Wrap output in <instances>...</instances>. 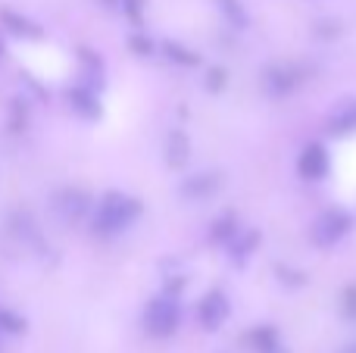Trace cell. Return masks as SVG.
I'll use <instances>...</instances> for the list:
<instances>
[{
	"label": "cell",
	"mask_w": 356,
	"mask_h": 353,
	"mask_svg": "<svg viewBox=\"0 0 356 353\" xmlns=\"http://www.w3.org/2000/svg\"><path fill=\"white\" fill-rule=\"evenodd\" d=\"M253 344H257V350H259V353H272V350L278 347L275 331L266 329V325H263V329H257V331H253Z\"/></svg>",
	"instance_id": "obj_19"
},
{
	"label": "cell",
	"mask_w": 356,
	"mask_h": 353,
	"mask_svg": "<svg viewBox=\"0 0 356 353\" xmlns=\"http://www.w3.org/2000/svg\"><path fill=\"white\" fill-rule=\"evenodd\" d=\"M207 88L209 91H222L225 88V69H209V75H207Z\"/></svg>",
	"instance_id": "obj_22"
},
{
	"label": "cell",
	"mask_w": 356,
	"mask_h": 353,
	"mask_svg": "<svg viewBox=\"0 0 356 353\" xmlns=\"http://www.w3.org/2000/svg\"><path fill=\"white\" fill-rule=\"evenodd\" d=\"M66 100H69V106H72L79 116H85V119H97L100 113H104L100 97H97V88L85 85V81H81V85H75V88H69Z\"/></svg>",
	"instance_id": "obj_7"
},
{
	"label": "cell",
	"mask_w": 356,
	"mask_h": 353,
	"mask_svg": "<svg viewBox=\"0 0 356 353\" xmlns=\"http://www.w3.org/2000/svg\"><path fill=\"white\" fill-rule=\"evenodd\" d=\"M188 154H191V141L181 129H172L166 138V163L172 169H181L188 163Z\"/></svg>",
	"instance_id": "obj_11"
},
{
	"label": "cell",
	"mask_w": 356,
	"mask_h": 353,
	"mask_svg": "<svg viewBox=\"0 0 356 353\" xmlns=\"http://www.w3.org/2000/svg\"><path fill=\"white\" fill-rule=\"evenodd\" d=\"M129 47L135 50L138 56H154V50H156V44L150 41L147 35H144V31H135V35L129 38Z\"/></svg>",
	"instance_id": "obj_20"
},
{
	"label": "cell",
	"mask_w": 356,
	"mask_h": 353,
	"mask_svg": "<svg viewBox=\"0 0 356 353\" xmlns=\"http://www.w3.org/2000/svg\"><path fill=\"white\" fill-rule=\"evenodd\" d=\"M238 216L234 213H225V216H219L213 222V229H209V241L213 244H228L234 235H238Z\"/></svg>",
	"instance_id": "obj_15"
},
{
	"label": "cell",
	"mask_w": 356,
	"mask_h": 353,
	"mask_svg": "<svg viewBox=\"0 0 356 353\" xmlns=\"http://www.w3.org/2000/svg\"><path fill=\"white\" fill-rule=\"evenodd\" d=\"M328 169H332V156H328L325 144L319 141H309L297 156V172L307 181H322L328 175Z\"/></svg>",
	"instance_id": "obj_4"
},
{
	"label": "cell",
	"mask_w": 356,
	"mask_h": 353,
	"mask_svg": "<svg viewBox=\"0 0 356 353\" xmlns=\"http://www.w3.org/2000/svg\"><path fill=\"white\" fill-rule=\"evenodd\" d=\"M3 54H6V44H3V41H0V56H3Z\"/></svg>",
	"instance_id": "obj_25"
},
{
	"label": "cell",
	"mask_w": 356,
	"mask_h": 353,
	"mask_svg": "<svg viewBox=\"0 0 356 353\" xmlns=\"http://www.w3.org/2000/svg\"><path fill=\"white\" fill-rule=\"evenodd\" d=\"M0 28L10 31L16 38H25V41H41L44 38V28L38 22H31L29 16H19L16 10H0Z\"/></svg>",
	"instance_id": "obj_8"
},
{
	"label": "cell",
	"mask_w": 356,
	"mask_h": 353,
	"mask_svg": "<svg viewBox=\"0 0 356 353\" xmlns=\"http://www.w3.org/2000/svg\"><path fill=\"white\" fill-rule=\"evenodd\" d=\"M119 3H122L125 16H129L131 22L141 28V22H144V0H119Z\"/></svg>",
	"instance_id": "obj_21"
},
{
	"label": "cell",
	"mask_w": 356,
	"mask_h": 353,
	"mask_svg": "<svg viewBox=\"0 0 356 353\" xmlns=\"http://www.w3.org/2000/svg\"><path fill=\"white\" fill-rule=\"evenodd\" d=\"M338 353H356V344H347V347H341Z\"/></svg>",
	"instance_id": "obj_24"
},
{
	"label": "cell",
	"mask_w": 356,
	"mask_h": 353,
	"mask_svg": "<svg viewBox=\"0 0 356 353\" xmlns=\"http://www.w3.org/2000/svg\"><path fill=\"white\" fill-rule=\"evenodd\" d=\"M350 229H353V216H350V213L341 210V206H332V210H325L313 222L309 235H313L316 247H334L338 241H344V238L350 235Z\"/></svg>",
	"instance_id": "obj_3"
},
{
	"label": "cell",
	"mask_w": 356,
	"mask_h": 353,
	"mask_svg": "<svg viewBox=\"0 0 356 353\" xmlns=\"http://www.w3.org/2000/svg\"><path fill=\"white\" fill-rule=\"evenodd\" d=\"M266 85H269L272 94H291L300 85V75L291 66H272L269 72H266Z\"/></svg>",
	"instance_id": "obj_12"
},
{
	"label": "cell",
	"mask_w": 356,
	"mask_h": 353,
	"mask_svg": "<svg viewBox=\"0 0 356 353\" xmlns=\"http://www.w3.org/2000/svg\"><path fill=\"white\" fill-rule=\"evenodd\" d=\"M160 50L166 54V60L178 63V66H197V63H200V56H197L194 50L184 47V44H178V41H163Z\"/></svg>",
	"instance_id": "obj_16"
},
{
	"label": "cell",
	"mask_w": 356,
	"mask_h": 353,
	"mask_svg": "<svg viewBox=\"0 0 356 353\" xmlns=\"http://www.w3.org/2000/svg\"><path fill=\"white\" fill-rule=\"evenodd\" d=\"M54 210L63 219H69V222H79L81 216H88L94 210V204H91V194L81 191V188H63L54 197Z\"/></svg>",
	"instance_id": "obj_6"
},
{
	"label": "cell",
	"mask_w": 356,
	"mask_h": 353,
	"mask_svg": "<svg viewBox=\"0 0 356 353\" xmlns=\"http://www.w3.org/2000/svg\"><path fill=\"white\" fill-rule=\"evenodd\" d=\"M219 185H222V179L216 172H197V175H191V179H184L178 191H181V197H188V200H203Z\"/></svg>",
	"instance_id": "obj_10"
},
{
	"label": "cell",
	"mask_w": 356,
	"mask_h": 353,
	"mask_svg": "<svg viewBox=\"0 0 356 353\" xmlns=\"http://www.w3.org/2000/svg\"><path fill=\"white\" fill-rule=\"evenodd\" d=\"M0 338H3V335H0Z\"/></svg>",
	"instance_id": "obj_26"
},
{
	"label": "cell",
	"mask_w": 356,
	"mask_h": 353,
	"mask_svg": "<svg viewBox=\"0 0 356 353\" xmlns=\"http://www.w3.org/2000/svg\"><path fill=\"white\" fill-rule=\"evenodd\" d=\"M328 135L334 138L356 135V100H344L341 106H334V113L328 116Z\"/></svg>",
	"instance_id": "obj_9"
},
{
	"label": "cell",
	"mask_w": 356,
	"mask_h": 353,
	"mask_svg": "<svg viewBox=\"0 0 356 353\" xmlns=\"http://www.w3.org/2000/svg\"><path fill=\"white\" fill-rule=\"evenodd\" d=\"M29 322L10 306H0V335H25Z\"/></svg>",
	"instance_id": "obj_17"
},
{
	"label": "cell",
	"mask_w": 356,
	"mask_h": 353,
	"mask_svg": "<svg viewBox=\"0 0 356 353\" xmlns=\"http://www.w3.org/2000/svg\"><path fill=\"white\" fill-rule=\"evenodd\" d=\"M178 325H181V306H178L175 294H160V297H154L147 304V310H144V329L154 338L175 335Z\"/></svg>",
	"instance_id": "obj_2"
},
{
	"label": "cell",
	"mask_w": 356,
	"mask_h": 353,
	"mask_svg": "<svg viewBox=\"0 0 356 353\" xmlns=\"http://www.w3.org/2000/svg\"><path fill=\"white\" fill-rule=\"evenodd\" d=\"M257 241H259V235H257V231H244V229H241L238 235H234L232 241L225 244V247H228V256H232L234 263H244L247 256L253 254V247H257Z\"/></svg>",
	"instance_id": "obj_13"
},
{
	"label": "cell",
	"mask_w": 356,
	"mask_h": 353,
	"mask_svg": "<svg viewBox=\"0 0 356 353\" xmlns=\"http://www.w3.org/2000/svg\"><path fill=\"white\" fill-rule=\"evenodd\" d=\"M228 313H232V304H228L225 291H219V288H213V291H207L200 297V304H197V319H200V325L207 331H216L222 322L228 319Z\"/></svg>",
	"instance_id": "obj_5"
},
{
	"label": "cell",
	"mask_w": 356,
	"mask_h": 353,
	"mask_svg": "<svg viewBox=\"0 0 356 353\" xmlns=\"http://www.w3.org/2000/svg\"><path fill=\"white\" fill-rule=\"evenodd\" d=\"M29 119H31V110H29V100L25 97H16L10 104V116H6V129L13 131V135H22L25 129H29Z\"/></svg>",
	"instance_id": "obj_14"
},
{
	"label": "cell",
	"mask_w": 356,
	"mask_h": 353,
	"mask_svg": "<svg viewBox=\"0 0 356 353\" xmlns=\"http://www.w3.org/2000/svg\"><path fill=\"white\" fill-rule=\"evenodd\" d=\"M138 216H141V200L131 197V194H122V191H106L104 197L94 204L91 229H94V235H100V238H113L129 229Z\"/></svg>",
	"instance_id": "obj_1"
},
{
	"label": "cell",
	"mask_w": 356,
	"mask_h": 353,
	"mask_svg": "<svg viewBox=\"0 0 356 353\" xmlns=\"http://www.w3.org/2000/svg\"><path fill=\"white\" fill-rule=\"evenodd\" d=\"M344 316L356 319V285H350L344 291Z\"/></svg>",
	"instance_id": "obj_23"
},
{
	"label": "cell",
	"mask_w": 356,
	"mask_h": 353,
	"mask_svg": "<svg viewBox=\"0 0 356 353\" xmlns=\"http://www.w3.org/2000/svg\"><path fill=\"white\" fill-rule=\"evenodd\" d=\"M219 10H222V16L228 19V25H234V28H247V22H250L241 0H219Z\"/></svg>",
	"instance_id": "obj_18"
}]
</instances>
